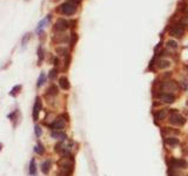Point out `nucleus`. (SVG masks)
Returning a JSON list of instances; mask_svg holds the SVG:
<instances>
[{
  "mask_svg": "<svg viewBox=\"0 0 188 176\" xmlns=\"http://www.w3.org/2000/svg\"><path fill=\"white\" fill-rule=\"evenodd\" d=\"M167 47H168V48H172V49H177V42L174 41V40H168V41H167Z\"/></svg>",
  "mask_w": 188,
  "mask_h": 176,
  "instance_id": "obj_32",
  "label": "nucleus"
},
{
  "mask_svg": "<svg viewBox=\"0 0 188 176\" xmlns=\"http://www.w3.org/2000/svg\"><path fill=\"white\" fill-rule=\"evenodd\" d=\"M180 24H181L182 26H187V27H188V15L182 17V18L180 19Z\"/></svg>",
  "mask_w": 188,
  "mask_h": 176,
  "instance_id": "obj_35",
  "label": "nucleus"
},
{
  "mask_svg": "<svg viewBox=\"0 0 188 176\" xmlns=\"http://www.w3.org/2000/svg\"><path fill=\"white\" fill-rule=\"evenodd\" d=\"M56 165H58L60 173H64L66 175L71 176L74 171V157H73V155L61 156Z\"/></svg>",
  "mask_w": 188,
  "mask_h": 176,
  "instance_id": "obj_1",
  "label": "nucleus"
},
{
  "mask_svg": "<svg viewBox=\"0 0 188 176\" xmlns=\"http://www.w3.org/2000/svg\"><path fill=\"white\" fill-rule=\"evenodd\" d=\"M180 88L181 89H183V90H187L188 89V80L187 79H185V80H182V81H180Z\"/></svg>",
  "mask_w": 188,
  "mask_h": 176,
  "instance_id": "obj_33",
  "label": "nucleus"
},
{
  "mask_svg": "<svg viewBox=\"0 0 188 176\" xmlns=\"http://www.w3.org/2000/svg\"><path fill=\"white\" fill-rule=\"evenodd\" d=\"M185 34L183 31V26L181 24H175L169 28V35L174 36V38H182Z\"/></svg>",
  "mask_w": 188,
  "mask_h": 176,
  "instance_id": "obj_11",
  "label": "nucleus"
},
{
  "mask_svg": "<svg viewBox=\"0 0 188 176\" xmlns=\"http://www.w3.org/2000/svg\"><path fill=\"white\" fill-rule=\"evenodd\" d=\"M21 88H22L21 85H15V86H14V87L11 89V92H10V95H11V96H13V98H15V96H17V95L20 93Z\"/></svg>",
  "mask_w": 188,
  "mask_h": 176,
  "instance_id": "obj_28",
  "label": "nucleus"
},
{
  "mask_svg": "<svg viewBox=\"0 0 188 176\" xmlns=\"http://www.w3.org/2000/svg\"><path fill=\"white\" fill-rule=\"evenodd\" d=\"M2 147H4V144H2V143L0 142V152H1V150H2Z\"/></svg>",
  "mask_w": 188,
  "mask_h": 176,
  "instance_id": "obj_38",
  "label": "nucleus"
},
{
  "mask_svg": "<svg viewBox=\"0 0 188 176\" xmlns=\"http://www.w3.org/2000/svg\"><path fill=\"white\" fill-rule=\"evenodd\" d=\"M37 54H38V65H41V62H43V60L45 59V51H44V47L40 45L39 47H38V49H37Z\"/></svg>",
  "mask_w": 188,
  "mask_h": 176,
  "instance_id": "obj_22",
  "label": "nucleus"
},
{
  "mask_svg": "<svg viewBox=\"0 0 188 176\" xmlns=\"http://www.w3.org/2000/svg\"><path fill=\"white\" fill-rule=\"evenodd\" d=\"M73 144L74 142L68 140L66 141H59L54 146V150H56L58 154H60L61 156H69L72 155V149H73Z\"/></svg>",
  "mask_w": 188,
  "mask_h": 176,
  "instance_id": "obj_2",
  "label": "nucleus"
},
{
  "mask_svg": "<svg viewBox=\"0 0 188 176\" xmlns=\"http://www.w3.org/2000/svg\"><path fill=\"white\" fill-rule=\"evenodd\" d=\"M164 143L170 147V148H174V147H177L181 144V141L177 136H168V137H164Z\"/></svg>",
  "mask_w": 188,
  "mask_h": 176,
  "instance_id": "obj_14",
  "label": "nucleus"
},
{
  "mask_svg": "<svg viewBox=\"0 0 188 176\" xmlns=\"http://www.w3.org/2000/svg\"><path fill=\"white\" fill-rule=\"evenodd\" d=\"M67 121H68V118L66 114H61V115H58L56 119L48 124V127L52 132H62L66 127Z\"/></svg>",
  "mask_w": 188,
  "mask_h": 176,
  "instance_id": "obj_3",
  "label": "nucleus"
},
{
  "mask_svg": "<svg viewBox=\"0 0 188 176\" xmlns=\"http://www.w3.org/2000/svg\"><path fill=\"white\" fill-rule=\"evenodd\" d=\"M51 168H52V160L51 159H47L45 160L44 162L40 165V169H41V173L44 175H48L49 171H51Z\"/></svg>",
  "mask_w": 188,
  "mask_h": 176,
  "instance_id": "obj_16",
  "label": "nucleus"
},
{
  "mask_svg": "<svg viewBox=\"0 0 188 176\" xmlns=\"http://www.w3.org/2000/svg\"><path fill=\"white\" fill-rule=\"evenodd\" d=\"M168 115H169V109L168 108H160V109L155 110L154 113H153L155 124L158 126L159 122H162L165 119H167Z\"/></svg>",
  "mask_w": 188,
  "mask_h": 176,
  "instance_id": "obj_8",
  "label": "nucleus"
},
{
  "mask_svg": "<svg viewBox=\"0 0 188 176\" xmlns=\"http://www.w3.org/2000/svg\"><path fill=\"white\" fill-rule=\"evenodd\" d=\"M41 109H43V101H41V99L39 96H37L33 106V112H32V116H33L34 121L39 120V114H40Z\"/></svg>",
  "mask_w": 188,
  "mask_h": 176,
  "instance_id": "obj_12",
  "label": "nucleus"
},
{
  "mask_svg": "<svg viewBox=\"0 0 188 176\" xmlns=\"http://www.w3.org/2000/svg\"><path fill=\"white\" fill-rule=\"evenodd\" d=\"M181 134V132L172 126H165L161 127V136L162 137H168V136H179Z\"/></svg>",
  "mask_w": 188,
  "mask_h": 176,
  "instance_id": "obj_10",
  "label": "nucleus"
},
{
  "mask_svg": "<svg viewBox=\"0 0 188 176\" xmlns=\"http://www.w3.org/2000/svg\"><path fill=\"white\" fill-rule=\"evenodd\" d=\"M166 163L168 168H175V169H180V170L188 169V161L183 157H181V159L174 157V156L166 157Z\"/></svg>",
  "mask_w": 188,
  "mask_h": 176,
  "instance_id": "obj_5",
  "label": "nucleus"
},
{
  "mask_svg": "<svg viewBox=\"0 0 188 176\" xmlns=\"http://www.w3.org/2000/svg\"><path fill=\"white\" fill-rule=\"evenodd\" d=\"M56 77H58V68L51 69L49 73H48V79H49V80H56Z\"/></svg>",
  "mask_w": 188,
  "mask_h": 176,
  "instance_id": "obj_30",
  "label": "nucleus"
},
{
  "mask_svg": "<svg viewBox=\"0 0 188 176\" xmlns=\"http://www.w3.org/2000/svg\"><path fill=\"white\" fill-rule=\"evenodd\" d=\"M58 94H59V88L56 87V85H51L49 87L47 88V95L56 96Z\"/></svg>",
  "mask_w": 188,
  "mask_h": 176,
  "instance_id": "obj_23",
  "label": "nucleus"
},
{
  "mask_svg": "<svg viewBox=\"0 0 188 176\" xmlns=\"http://www.w3.org/2000/svg\"><path fill=\"white\" fill-rule=\"evenodd\" d=\"M180 90V85L175 80H162L160 82V93L175 94Z\"/></svg>",
  "mask_w": 188,
  "mask_h": 176,
  "instance_id": "obj_4",
  "label": "nucleus"
},
{
  "mask_svg": "<svg viewBox=\"0 0 188 176\" xmlns=\"http://www.w3.org/2000/svg\"><path fill=\"white\" fill-rule=\"evenodd\" d=\"M51 18H52V15H51V14H48V15H46V18H45V19H43L38 24V26H37V30H35V31H37V33L40 34L41 32H43V28H44V27L46 26V25H47V24H48V22L51 21Z\"/></svg>",
  "mask_w": 188,
  "mask_h": 176,
  "instance_id": "obj_18",
  "label": "nucleus"
},
{
  "mask_svg": "<svg viewBox=\"0 0 188 176\" xmlns=\"http://www.w3.org/2000/svg\"><path fill=\"white\" fill-rule=\"evenodd\" d=\"M185 176H188V175H185Z\"/></svg>",
  "mask_w": 188,
  "mask_h": 176,
  "instance_id": "obj_40",
  "label": "nucleus"
},
{
  "mask_svg": "<svg viewBox=\"0 0 188 176\" xmlns=\"http://www.w3.org/2000/svg\"><path fill=\"white\" fill-rule=\"evenodd\" d=\"M69 27V21H67L65 19H58L54 25V30L58 32H64Z\"/></svg>",
  "mask_w": 188,
  "mask_h": 176,
  "instance_id": "obj_15",
  "label": "nucleus"
},
{
  "mask_svg": "<svg viewBox=\"0 0 188 176\" xmlns=\"http://www.w3.org/2000/svg\"><path fill=\"white\" fill-rule=\"evenodd\" d=\"M45 82H46V74H45V72H41L39 77H38V80H37V87H43L45 85Z\"/></svg>",
  "mask_w": 188,
  "mask_h": 176,
  "instance_id": "obj_26",
  "label": "nucleus"
},
{
  "mask_svg": "<svg viewBox=\"0 0 188 176\" xmlns=\"http://www.w3.org/2000/svg\"><path fill=\"white\" fill-rule=\"evenodd\" d=\"M30 39H31V33H26L24 36H22V40H21L22 48H25V47H26V45H27V42L30 41Z\"/></svg>",
  "mask_w": 188,
  "mask_h": 176,
  "instance_id": "obj_29",
  "label": "nucleus"
},
{
  "mask_svg": "<svg viewBox=\"0 0 188 176\" xmlns=\"http://www.w3.org/2000/svg\"><path fill=\"white\" fill-rule=\"evenodd\" d=\"M34 133H35V136H37V137H40V136L43 135V129H41V127H40V126H35V127H34Z\"/></svg>",
  "mask_w": 188,
  "mask_h": 176,
  "instance_id": "obj_34",
  "label": "nucleus"
},
{
  "mask_svg": "<svg viewBox=\"0 0 188 176\" xmlns=\"http://www.w3.org/2000/svg\"><path fill=\"white\" fill-rule=\"evenodd\" d=\"M69 38H71V41H69L71 47H74V45H75V42H77V40H78V34L73 32V33L69 35Z\"/></svg>",
  "mask_w": 188,
  "mask_h": 176,
  "instance_id": "obj_31",
  "label": "nucleus"
},
{
  "mask_svg": "<svg viewBox=\"0 0 188 176\" xmlns=\"http://www.w3.org/2000/svg\"><path fill=\"white\" fill-rule=\"evenodd\" d=\"M168 123L170 126H174V127H183L187 123V118L185 115H182L180 112L169 113V115H168Z\"/></svg>",
  "mask_w": 188,
  "mask_h": 176,
  "instance_id": "obj_6",
  "label": "nucleus"
},
{
  "mask_svg": "<svg viewBox=\"0 0 188 176\" xmlns=\"http://www.w3.org/2000/svg\"><path fill=\"white\" fill-rule=\"evenodd\" d=\"M186 108H187V113H188V100L186 101Z\"/></svg>",
  "mask_w": 188,
  "mask_h": 176,
  "instance_id": "obj_39",
  "label": "nucleus"
},
{
  "mask_svg": "<svg viewBox=\"0 0 188 176\" xmlns=\"http://www.w3.org/2000/svg\"><path fill=\"white\" fill-rule=\"evenodd\" d=\"M53 64H54V65L58 67L59 65H60V60H59L58 58H54V60H53Z\"/></svg>",
  "mask_w": 188,
  "mask_h": 176,
  "instance_id": "obj_36",
  "label": "nucleus"
},
{
  "mask_svg": "<svg viewBox=\"0 0 188 176\" xmlns=\"http://www.w3.org/2000/svg\"><path fill=\"white\" fill-rule=\"evenodd\" d=\"M68 1H69V2H73V4H75V5L79 4V2H81V0H68Z\"/></svg>",
  "mask_w": 188,
  "mask_h": 176,
  "instance_id": "obj_37",
  "label": "nucleus"
},
{
  "mask_svg": "<svg viewBox=\"0 0 188 176\" xmlns=\"http://www.w3.org/2000/svg\"><path fill=\"white\" fill-rule=\"evenodd\" d=\"M59 86L61 89L64 90H68L71 88V83H69V80L67 77H59Z\"/></svg>",
  "mask_w": 188,
  "mask_h": 176,
  "instance_id": "obj_19",
  "label": "nucleus"
},
{
  "mask_svg": "<svg viewBox=\"0 0 188 176\" xmlns=\"http://www.w3.org/2000/svg\"><path fill=\"white\" fill-rule=\"evenodd\" d=\"M56 12L62 14V15H73L75 14L77 12V5L73 4V2H69V1H66L64 4H61L58 8H56Z\"/></svg>",
  "mask_w": 188,
  "mask_h": 176,
  "instance_id": "obj_7",
  "label": "nucleus"
},
{
  "mask_svg": "<svg viewBox=\"0 0 188 176\" xmlns=\"http://www.w3.org/2000/svg\"><path fill=\"white\" fill-rule=\"evenodd\" d=\"M56 51L60 56H65V58H66L67 55H69L68 54V48H67V47H61V46H59V47L56 48Z\"/></svg>",
  "mask_w": 188,
  "mask_h": 176,
  "instance_id": "obj_27",
  "label": "nucleus"
},
{
  "mask_svg": "<svg viewBox=\"0 0 188 176\" xmlns=\"http://www.w3.org/2000/svg\"><path fill=\"white\" fill-rule=\"evenodd\" d=\"M53 41L56 44H66L69 41V35L66 34H56L53 36Z\"/></svg>",
  "mask_w": 188,
  "mask_h": 176,
  "instance_id": "obj_17",
  "label": "nucleus"
},
{
  "mask_svg": "<svg viewBox=\"0 0 188 176\" xmlns=\"http://www.w3.org/2000/svg\"><path fill=\"white\" fill-rule=\"evenodd\" d=\"M156 99L159 100L161 103L172 105V103H174L177 101V95L175 94H172V93H160Z\"/></svg>",
  "mask_w": 188,
  "mask_h": 176,
  "instance_id": "obj_9",
  "label": "nucleus"
},
{
  "mask_svg": "<svg viewBox=\"0 0 188 176\" xmlns=\"http://www.w3.org/2000/svg\"><path fill=\"white\" fill-rule=\"evenodd\" d=\"M37 163H35V160L32 159L31 162H30V165H28V174L30 175H35L37 174Z\"/></svg>",
  "mask_w": 188,
  "mask_h": 176,
  "instance_id": "obj_25",
  "label": "nucleus"
},
{
  "mask_svg": "<svg viewBox=\"0 0 188 176\" xmlns=\"http://www.w3.org/2000/svg\"><path fill=\"white\" fill-rule=\"evenodd\" d=\"M51 136L54 139V140H58V141H66L67 139V134L64 132H51Z\"/></svg>",
  "mask_w": 188,
  "mask_h": 176,
  "instance_id": "obj_20",
  "label": "nucleus"
},
{
  "mask_svg": "<svg viewBox=\"0 0 188 176\" xmlns=\"http://www.w3.org/2000/svg\"><path fill=\"white\" fill-rule=\"evenodd\" d=\"M34 152H35L38 155H44L45 154V147H44V144L40 142V141H38L37 144H35V147H34Z\"/></svg>",
  "mask_w": 188,
  "mask_h": 176,
  "instance_id": "obj_24",
  "label": "nucleus"
},
{
  "mask_svg": "<svg viewBox=\"0 0 188 176\" xmlns=\"http://www.w3.org/2000/svg\"><path fill=\"white\" fill-rule=\"evenodd\" d=\"M167 176H185L182 174V170L175 168H167Z\"/></svg>",
  "mask_w": 188,
  "mask_h": 176,
  "instance_id": "obj_21",
  "label": "nucleus"
},
{
  "mask_svg": "<svg viewBox=\"0 0 188 176\" xmlns=\"http://www.w3.org/2000/svg\"><path fill=\"white\" fill-rule=\"evenodd\" d=\"M151 65H155L158 69H166V68H169L172 64H170L169 60H166V59H159V60H152Z\"/></svg>",
  "mask_w": 188,
  "mask_h": 176,
  "instance_id": "obj_13",
  "label": "nucleus"
}]
</instances>
